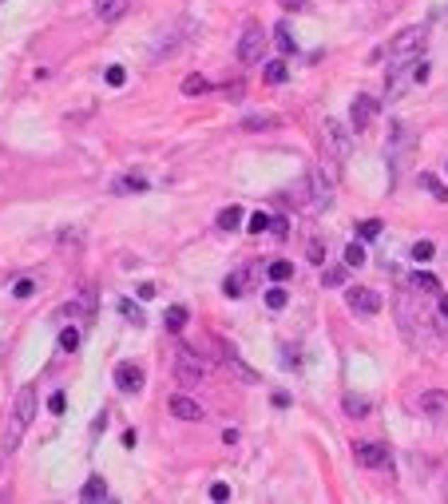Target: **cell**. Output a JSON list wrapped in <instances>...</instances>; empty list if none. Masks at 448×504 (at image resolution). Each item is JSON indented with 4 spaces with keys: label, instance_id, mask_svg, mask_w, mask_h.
I'll return each mask as SVG.
<instances>
[{
    "label": "cell",
    "instance_id": "obj_35",
    "mask_svg": "<svg viewBox=\"0 0 448 504\" xmlns=\"http://www.w3.org/2000/svg\"><path fill=\"white\" fill-rule=\"evenodd\" d=\"M12 294H16V298H32V294H36V282H32V278H21V282L12 286Z\"/></svg>",
    "mask_w": 448,
    "mask_h": 504
},
{
    "label": "cell",
    "instance_id": "obj_40",
    "mask_svg": "<svg viewBox=\"0 0 448 504\" xmlns=\"http://www.w3.org/2000/svg\"><path fill=\"white\" fill-rule=\"evenodd\" d=\"M278 4H282V8H286V12H301V8H306V4H309V0H278Z\"/></svg>",
    "mask_w": 448,
    "mask_h": 504
},
{
    "label": "cell",
    "instance_id": "obj_39",
    "mask_svg": "<svg viewBox=\"0 0 448 504\" xmlns=\"http://www.w3.org/2000/svg\"><path fill=\"white\" fill-rule=\"evenodd\" d=\"M120 310H123V314H127L131 322H139V306L131 302V298H123V302H120Z\"/></svg>",
    "mask_w": 448,
    "mask_h": 504
},
{
    "label": "cell",
    "instance_id": "obj_9",
    "mask_svg": "<svg viewBox=\"0 0 448 504\" xmlns=\"http://www.w3.org/2000/svg\"><path fill=\"white\" fill-rule=\"evenodd\" d=\"M326 147H329V155H333V159H345V155L353 151V143H349L345 132H341V123H338V120H329V123H326Z\"/></svg>",
    "mask_w": 448,
    "mask_h": 504
},
{
    "label": "cell",
    "instance_id": "obj_15",
    "mask_svg": "<svg viewBox=\"0 0 448 504\" xmlns=\"http://www.w3.org/2000/svg\"><path fill=\"white\" fill-rule=\"evenodd\" d=\"M408 286H413L417 294H437V290H440V278H437V274H425V270H420V274H413V278H408Z\"/></svg>",
    "mask_w": 448,
    "mask_h": 504
},
{
    "label": "cell",
    "instance_id": "obj_33",
    "mask_svg": "<svg viewBox=\"0 0 448 504\" xmlns=\"http://www.w3.org/2000/svg\"><path fill=\"white\" fill-rule=\"evenodd\" d=\"M108 84H111V88H123V84H127V71H123L120 64H111V68H108Z\"/></svg>",
    "mask_w": 448,
    "mask_h": 504
},
{
    "label": "cell",
    "instance_id": "obj_38",
    "mask_svg": "<svg viewBox=\"0 0 448 504\" xmlns=\"http://www.w3.org/2000/svg\"><path fill=\"white\" fill-rule=\"evenodd\" d=\"M270 231L278 234V239H286V234H289V222H286V219H282V214H278V219H270Z\"/></svg>",
    "mask_w": 448,
    "mask_h": 504
},
{
    "label": "cell",
    "instance_id": "obj_21",
    "mask_svg": "<svg viewBox=\"0 0 448 504\" xmlns=\"http://www.w3.org/2000/svg\"><path fill=\"white\" fill-rule=\"evenodd\" d=\"M345 266H349V270L365 266V246H361V242H349V246H345Z\"/></svg>",
    "mask_w": 448,
    "mask_h": 504
},
{
    "label": "cell",
    "instance_id": "obj_18",
    "mask_svg": "<svg viewBox=\"0 0 448 504\" xmlns=\"http://www.w3.org/2000/svg\"><path fill=\"white\" fill-rule=\"evenodd\" d=\"M278 115H246V120H242V127H246V132H270V127H278Z\"/></svg>",
    "mask_w": 448,
    "mask_h": 504
},
{
    "label": "cell",
    "instance_id": "obj_1",
    "mask_svg": "<svg viewBox=\"0 0 448 504\" xmlns=\"http://www.w3.org/2000/svg\"><path fill=\"white\" fill-rule=\"evenodd\" d=\"M32 417H36V389H32V385H24L21 394H16V401H12L8 433H4V453H12V449L21 445V437H24V429L32 425Z\"/></svg>",
    "mask_w": 448,
    "mask_h": 504
},
{
    "label": "cell",
    "instance_id": "obj_20",
    "mask_svg": "<svg viewBox=\"0 0 448 504\" xmlns=\"http://www.w3.org/2000/svg\"><path fill=\"white\" fill-rule=\"evenodd\" d=\"M262 80H266V84H286V80H289V68H286L282 60H274V64H266Z\"/></svg>",
    "mask_w": 448,
    "mask_h": 504
},
{
    "label": "cell",
    "instance_id": "obj_23",
    "mask_svg": "<svg viewBox=\"0 0 448 504\" xmlns=\"http://www.w3.org/2000/svg\"><path fill=\"white\" fill-rule=\"evenodd\" d=\"M210 84L202 80L199 71H195V76H187V80H183V96H202V91H207Z\"/></svg>",
    "mask_w": 448,
    "mask_h": 504
},
{
    "label": "cell",
    "instance_id": "obj_11",
    "mask_svg": "<svg viewBox=\"0 0 448 504\" xmlns=\"http://www.w3.org/2000/svg\"><path fill=\"white\" fill-rule=\"evenodd\" d=\"M115 385H120L123 394H139V385H143V370H139V365H131V362L115 365Z\"/></svg>",
    "mask_w": 448,
    "mask_h": 504
},
{
    "label": "cell",
    "instance_id": "obj_36",
    "mask_svg": "<svg viewBox=\"0 0 448 504\" xmlns=\"http://www.w3.org/2000/svg\"><path fill=\"white\" fill-rule=\"evenodd\" d=\"M226 298H242V274H230L226 278Z\"/></svg>",
    "mask_w": 448,
    "mask_h": 504
},
{
    "label": "cell",
    "instance_id": "obj_44",
    "mask_svg": "<svg viewBox=\"0 0 448 504\" xmlns=\"http://www.w3.org/2000/svg\"><path fill=\"white\" fill-rule=\"evenodd\" d=\"M0 4H4V0H0Z\"/></svg>",
    "mask_w": 448,
    "mask_h": 504
},
{
    "label": "cell",
    "instance_id": "obj_43",
    "mask_svg": "<svg viewBox=\"0 0 448 504\" xmlns=\"http://www.w3.org/2000/svg\"><path fill=\"white\" fill-rule=\"evenodd\" d=\"M440 318L448 322V294H440Z\"/></svg>",
    "mask_w": 448,
    "mask_h": 504
},
{
    "label": "cell",
    "instance_id": "obj_29",
    "mask_svg": "<svg viewBox=\"0 0 448 504\" xmlns=\"http://www.w3.org/2000/svg\"><path fill=\"white\" fill-rule=\"evenodd\" d=\"M123 191H147V183L143 179H115V195H123Z\"/></svg>",
    "mask_w": 448,
    "mask_h": 504
},
{
    "label": "cell",
    "instance_id": "obj_17",
    "mask_svg": "<svg viewBox=\"0 0 448 504\" xmlns=\"http://www.w3.org/2000/svg\"><path fill=\"white\" fill-rule=\"evenodd\" d=\"M163 326H167L171 333H179L183 326H187V306H167V314H163Z\"/></svg>",
    "mask_w": 448,
    "mask_h": 504
},
{
    "label": "cell",
    "instance_id": "obj_28",
    "mask_svg": "<svg viewBox=\"0 0 448 504\" xmlns=\"http://www.w3.org/2000/svg\"><path fill=\"white\" fill-rule=\"evenodd\" d=\"M76 345H80V330H71V326H68V330H60V350H76Z\"/></svg>",
    "mask_w": 448,
    "mask_h": 504
},
{
    "label": "cell",
    "instance_id": "obj_24",
    "mask_svg": "<svg viewBox=\"0 0 448 504\" xmlns=\"http://www.w3.org/2000/svg\"><path fill=\"white\" fill-rule=\"evenodd\" d=\"M377 234H381V219H365V222H357V239H361V242L377 239Z\"/></svg>",
    "mask_w": 448,
    "mask_h": 504
},
{
    "label": "cell",
    "instance_id": "obj_8",
    "mask_svg": "<svg viewBox=\"0 0 448 504\" xmlns=\"http://www.w3.org/2000/svg\"><path fill=\"white\" fill-rule=\"evenodd\" d=\"M377 108H381V103L373 100V96H357V100H353V108H349V123H353L357 132H365L369 123L377 120Z\"/></svg>",
    "mask_w": 448,
    "mask_h": 504
},
{
    "label": "cell",
    "instance_id": "obj_16",
    "mask_svg": "<svg viewBox=\"0 0 448 504\" xmlns=\"http://www.w3.org/2000/svg\"><path fill=\"white\" fill-rule=\"evenodd\" d=\"M309 187H314V207H326L329 202V183L321 171H309Z\"/></svg>",
    "mask_w": 448,
    "mask_h": 504
},
{
    "label": "cell",
    "instance_id": "obj_37",
    "mask_svg": "<svg viewBox=\"0 0 448 504\" xmlns=\"http://www.w3.org/2000/svg\"><path fill=\"white\" fill-rule=\"evenodd\" d=\"M210 500H230V484L214 481V484H210Z\"/></svg>",
    "mask_w": 448,
    "mask_h": 504
},
{
    "label": "cell",
    "instance_id": "obj_41",
    "mask_svg": "<svg viewBox=\"0 0 448 504\" xmlns=\"http://www.w3.org/2000/svg\"><path fill=\"white\" fill-rule=\"evenodd\" d=\"M64 405H68V401H64V394H52V401H48L52 413H64Z\"/></svg>",
    "mask_w": 448,
    "mask_h": 504
},
{
    "label": "cell",
    "instance_id": "obj_27",
    "mask_svg": "<svg viewBox=\"0 0 448 504\" xmlns=\"http://www.w3.org/2000/svg\"><path fill=\"white\" fill-rule=\"evenodd\" d=\"M432 254H437V246H432V242H428V239H420L417 246H413V258H417V263H428Z\"/></svg>",
    "mask_w": 448,
    "mask_h": 504
},
{
    "label": "cell",
    "instance_id": "obj_42",
    "mask_svg": "<svg viewBox=\"0 0 448 504\" xmlns=\"http://www.w3.org/2000/svg\"><path fill=\"white\" fill-rule=\"evenodd\" d=\"M155 294H159V290H155V286H151V282H143V286H139V298H143V302H151Z\"/></svg>",
    "mask_w": 448,
    "mask_h": 504
},
{
    "label": "cell",
    "instance_id": "obj_25",
    "mask_svg": "<svg viewBox=\"0 0 448 504\" xmlns=\"http://www.w3.org/2000/svg\"><path fill=\"white\" fill-rule=\"evenodd\" d=\"M266 274L274 278V282H286L289 274H294V266H289V263H282V258H278V263H270V266H266Z\"/></svg>",
    "mask_w": 448,
    "mask_h": 504
},
{
    "label": "cell",
    "instance_id": "obj_2",
    "mask_svg": "<svg viewBox=\"0 0 448 504\" xmlns=\"http://www.w3.org/2000/svg\"><path fill=\"white\" fill-rule=\"evenodd\" d=\"M239 60L242 64H258L262 56H266V32H262V24L258 21H246V28H242V36H239Z\"/></svg>",
    "mask_w": 448,
    "mask_h": 504
},
{
    "label": "cell",
    "instance_id": "obj_3",
    "mask_svg": "<svg viewBox=\"0 0 448 504\" xmlns=\"http://www.w3.org/2000/svg\"><path fill=\"white\" fill-rule=\"evenodd\" d=\"M425 40H428L425 28H405L401 36H393V44H389V60H393V64H408L420 48H425Z\"/></svg>",
    "mask_w": 448,
    "mask_h": 504
},
{
    "label": "cell",
    "instance_id": "obj_19",
    "mask_svg": "<svg viewBox=\"0 0 448 504\" xmlns=\"http://www.w3.org/2000/svg\"><path fill=\"white\" fill-rule=\"evenodd\" d=\"M420 187H425V191H432V199H437V202H448V187L437 179V175L425 171V175H420Z\"/></svg>",
    "mask_w": 448,
    "mask_h": 504
},
{
    "label": "cell",
    "instance_id": "obj_6",
    "mask_svg": "<svg viewBox=\"0 0 448 504\" xmlns=\"http://www.w3.org/2000/svg\"><path fill=\"white\" fill-rule=\"evenodd\" d=\"M353 457H357L361 469H389V464H393V453L377 441H357L353 445Z\"/></svg>",
    "mask_w": 448,
    "mask_h": 504
},
{
    "label": "cell",
    "instance_id": "obj_13",
    "mask_svg": "<svg viewBox=\"0 0 448 504\" xmlns=\"http://www.w3.org/2000/svg\"><path fill=\"white\" fill-rule=\"evenodd\" d=\"M341 409H345V417H353V421H361V417H369V409H373V401H369V397H357V394H345V397H341Z\"/></svg>",
    "mask_w": 448,
    "mask_h": 504
},
{
    "label": "cell",
    "instance_id": "obj_26",
    "mask_svg": "<svg viewBox=\"0 0 448 504\" xmlns=\"http://www.w3.org/2000/svg\"><path fill=\"white\" fill-rule=\"evenodd\" d=\"M286 302H289V294L282 290V286H274V290H266V306H270V310H282V306H286Z\"/></svg>",
    "mask_w": 448,
    "mask_h": 504
},
{
    "label": "cell",
    "instance_id": "obj_7",
    "mask_svg": "<svg viewBox=\"0 0 448 504\" xmlns=\"http://www.w3.org/2000/svg\"><path fill=\"white\" fill-rule=\"evenodd\" d=\"M167 409H171V417H179V421H202V405L195 401V397H187V394H171V401H167Z\"/></svg>",
    "mask_w": 448,
    "mask_h": 504
},
{
    "label": "cell",
    "instance_id": "obj_30",
    "mask_svg": "<svg viewBox=\"0 0 448 504\" xmlns=\"http://www.w3.org/2000/svg\"><path fill=\"white\" fill-rule=\"evenodd\" d=\"M250 234H262V231H270V214H250V227H246Z\"/></svg>",
    "mask_w": 448,
    "mask_h": 504
},
{
    "label": "cell",
    "instance_id": "obj_10",
    "mask_svg": "<svg viewBox=\"0 0 448 504\" xmlns=\"http://www.w3.org/2000/svg\"><path fill=\"white\" fill-rule=\"evenodd\" d=\"M420 413L432 417V421L448 417V394H444V389H428V394H420Z\"/></svg>",
    "mask_w": 448,
    "mask_h": 504
},
{
    "label": "cell",
    "instance_id": "obj_31",
    "mask_svg": "<svg viewBox=\"0 0 448 504\" xmlns=\"http://www.w3.org/2000/svg\"><path fill=\"white\" fill-rule=\"evenodd\" d=\"M345 270H349V266H329V270H326V286H345Z\"/></svg>",
    "mask_w": 448,
    "mask_h": 504
},
{
    "label": "cell",
    "instance_id": "obj_4",
    "mask_svg": "<svg viewBox=\"0 0 448 504\" xmlns=\"http://www.w3.org/2000/svg\"><path fill=\"white\" fill-rule=\"evenodd\" d=\"M171 370H175V382L179 385H199L202 382V365H199V357H195V350H187V345L175 353Z\"/></svg>",
    "mask_w": 448,
    "mask_h": 504
},
{
    "label": "cell",
    "instance_id": "obj_14",
    "mask_svg": "<svg viewBox=\"0 0 448 504\" xmlns=\"http://www.w3.org/2000/svg\"><path fill=\"white\" fill-rule=\"evenodd\" d=\"M80 500H108V481L103 476H88V484L80 488Z\"/></svg>",
    "mask_w": 448,
    "mask_h": 504
},
{
    "label": "cell",
    "instance_id": "obj_32",
    "mask_svg": "<svg viewBox=\"0 0 448 504\" xmlns=\"http://www.w3.org/2000/svg\"><path fill=\"white\" fill-rule=\"evenodd\" d=\"M321 254H326V246H321V242L314 239V242H309V246H306V258H309V263H314V266H321V263H326Z\"/></svg>",
    "mask_w": 448,
    "mask_h": 504
},
{
    "label": "cell",
    "instance_id": "obj_22",
    "mask_svg": "<svg viewBox=\"0 0 448 504\" xmlns=\"http://www.w3.org/2000/svg\"><path fill=\"white\" fill-rule=\"evenodd\" d=\"M239 222H242V207H226V211L219 214V227H222V231H239Z\"/></svg>",
    "mask_w": 448,
    "mask_h": 504
},
{
    "label": "cell",
    "instance_id": "obj_5",
    "mask_svg": "<svg viewBox=\"0 0 448 504\" xmlns=\"http://www.w3.org/2000/svg\"><path fill=\"white\" fill-rule=\"evenodd\" d=\"M345 302L353 314H361V318H373V314H381V294L369 290V286H349L345 290Z\"/></svg>",
    "mask_w": 448,
    "mask_h": 504
},
{
    "label": "cell",
    "instance_id": "obj_12",
    "mask_svg": "<svg viewBox=\"0 0 448 504\" xmlns=\"http://www.w3.org/2000/svg\"><path fill=\"white\" fill-rule=\"evenodd\" d=\"M127 4L131 0H96V16H100L103 24H115L127 12Z\"/></svg>",
    "mask_w": 448,
    "mask_h": 504
},
{
    "label": "cell",
    "instance_id": "obj_34",
    "mask_svg": "<svg viewBox=\"0 0 448 504\" xmlns=\"http://www.w3.org/2000/svg\"><path fill=\"white\" fill-rule=\"evenodd\" d=\"M274 36H278L282 52H294V48H298V44H294V36H289V28H286V24H278V32H274Z\"/></svg>",
    "mask_w": 448,
    "mask_h": 504
}]
</instances>
